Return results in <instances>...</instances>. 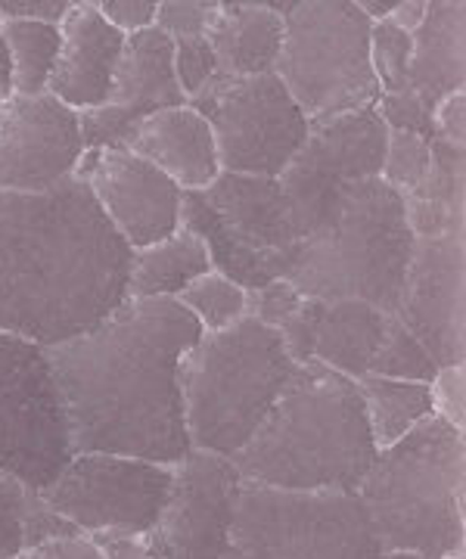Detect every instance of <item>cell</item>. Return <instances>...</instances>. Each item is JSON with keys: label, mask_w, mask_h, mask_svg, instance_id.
<instances>
[{"label": "cell", "mask_w": 466, "mask_h": 559, "mask_svg": "<svg viewBox=\"0 0 466 559\" xmlns=\"http://www.w3.org/2000/svg\"><path fill=\"white\" fill-rule=\"evenodd\" d=\"M218 7L222 0H163L156 7V28L171 40L205 38Z\"/></svg>", "instance_id": "31"}, {"label": "cell", "mask_w": 466, "mask_h": 559, "mask_svg": "<svg viewBox=\"0 0 466 559\" xmlns=\"http://www.w3.org/2000/svg\"><path fill=\"white\" fill-rule=\"evenodd\" d=\"M10 559H100V550L87 535H72V538H53L22 547Z\"/></svg>", "instance_id": "40"}, {"label": "cell", "mask_w": 466, "mask_h": 559, "mask_svg": "<svg viewBox=\"0 0 466 559\" xmlns=\"http://www.w3.org/2000/svg\"><path fill=\"white\" fill-rule=\"evenodd\" d=\"M407 91L432 112L439 103L464 91L466 81V7L464 0H429L423 25L410 35Z\"/></svg>", "instance_id": "21"}, {"label": "cell", "mask_w": 466, "mask_h": 559, "mask_svg": "<svg viewBox=\"0 0 466 559\" xmlns=\"http://www.w3.org/2000/svg\"><path fill=\"white\" fill-rule=\"evenodd\" d=\"M215 75H218V66H215V53H212L208 40H175V79L181 84L187 103L193 100Z\"/></svg>", "instance_id": "34"}, {"label": "cell", "mask_w": 466, "mask_h": 559, "mask_svg": "<svg viewBox=\"0 0 466 559\" xmlns=\"http://www.w3.org/2000/svg\"><path fill=\"white\" fill-rule=\"evenodd\" d=\"M377 112L383 116L389 131H410V134H420V138L426 140H435V131H432V112H429L423 106V100H420L417 94H410V91H402V94H380Z\"/></svg>", "instance_id": "35"}, {"label": "cell", "mask_w": 466, "mask_h": 559, "mask_svg": "<svg viewBox=\"0 0 466 559\" xmlns=\"http://www.w3.org/2000/svg\"><path fill=\"white\" fill-rule=\"evenodd\" d=\"M302 301V293L286 283V280H271L262 289H252L249 293V301H246V314L255 320H262L264 326L277 330Z\"/></svg>", "instance_id": "36"}, {"label": "cell", "mask_w": 466, "mask_h": 559, "mask_svg": "<svg viewBox=\"0 0 466 559\" xmlns=\"http://www.w3.org/2000/svg\"><path fill=\"white\" fill-rule=\"evenodd\" d=\"M87 538L97 544L100 559H153L146 540L141 535H112V532H103V535H87Z\"/></svg>", "instance_id": "42"}, {"label": "cell", "mask_w": 466, "mask_h": 559, "mask_svg": "<svg viewBox=\"0 0 466 559\" xmlns=\"http://www.w3.org/2000/svg\"><path fill=\"white\" fill-rule=\"evenodd\" d=\"M377 444L358 382L299 364L284 395L234 457L240 479L280 491H358Z\"/></svg>", "instance_id": "3"}, {"label": "cell", "mask_w": 466, "mask_h": 559, "mask_svg": "<svg viewBox=\"0 0 466 559\" xmlns=\"http://www.w3.org/2000/svg\"><path fill=\"white\" fill-rule=\"evenodd\" d=\"M69 460V419L47 348L0 333V473L44 491Z\"/></svg>", "instance_id": "9"}, {"label": "cell", "mask_w": 466, "mask_h": 559, "mask_svg": "<svg viewBox=\"0 0 466 559\" xmlns=\"http://www.w3.org/2000/svg\"><path fill=\"white\" fill-rule=\"evenodd\" d=\"M178 106H187V97L175 79V40L156 25L128 35L109 100L79 112L84 150H122L138 121Z\"/></svg>", "instance_id": "17"}, {"label": "cell", "mask_w": 466, "mask_h": 559, "mask_svg": "<svg viewBox=\"0 0 466 559\" xmlns=\"http://www.w3.org/2000/svg\"><path fill=\"white\" fill-rule=\"evenodd\" d=\"M432 131L435 140L466 150V94L457 91L432 109Z\"/></svg>", "instance_id": "39"}, {"label": "cell", "mask_w": 466, "mask_h": 559, "mask_svg": "<svg viewBox=\"0 0 466 559\" xmlns=\"http://www.w3.org/2000/svg\"><path fill=\"white\" fill-rule=\"evenodd\" d=\"M355 495L389 554L464 559L466 441L439 417L377 451Z\"/></svg>", "instance_id": "4"}, {"label": "cell", "mask_w": 466, "mask_h": 559, "mask_svg": "<svg viewBox=\"0 0 466 559\" xmlns=\"http://www.w3.org/2000/svg\"><path fill=\"white\" fill-rule=\"evenodd\" d=\"M429 407L432 417L447 423L451 429L464 432L466 426V367H439L435 377L429 382Z\"/></svg>", "instance_id": "33"}, {"label": "cell", "mask_w": 466, "mask_h": 559, "mask_svg": "<svg viewBox=\"0 0 466 559\" xmlns=\"http://www.w3.org/2000/svg\"><path fill=\"white\" fill-rule=\"evenodd\" d=\"M13 97V81H10V57H7V47L0 38V106Z\"/></svg>", "instance_id": "45"}, {"label": "cell", "mask_w": 466, "mask_h": 559, "mask_svg": "<svg viewBox=\"0 0 466 559\" xmlns=\"http://www.w3.org/2000/svg\"><path fill=\"white\" fill-rule=\"evenodd\" d=\"M240 473L230 457L187 451L156 525L143 535L153 559H222L234 525Z\"/></svg>", "instance_id": "13"}, {"label": "cell", "mask_w": 466, "mask_h": 559, "mask_svg": "<svg viewBox=\"0 0 466 559\" xmlns=\"http://www.w3.org/2000/svg\"><path fill=\"white\" fill-rule=\"evenodd\" d=\"M435 364L426 355V348L405 330V323L389 318L385 323V336L377 348V355L370 360V373L367 377H385V380H405V382H432L435 377Z\"/></svg>", "instance_id": "28"}, {"label": "cell", "mask_w": 466, "mask_h": 559, "mask_svg": "<svg viewBox=\"0 0 466 559\" xmlns=\"http://www.w3.org/2000/svg\"><path fill=\"white\" fill-rule=\"evenodd\" d=\"M0 38L10 57L13 97H38L47 94V79L60 50V25L47 22H0Z\"/></svg>", "instance_id": "26"}, {"label": "cell", "mask_w": 466, "mask_h": 559, "mask_svg": "<svg viewBox=\"0 0 466 559\" xmlns=\"http://www.w3.org/2000/svg\"><path fill=\"white\" fill-rule=\"evenodd\" d=\"M200 336L178 299H124L94 330L47 348L72 454L175 466L190 451L181 364Z\"/></svg>", "instance_id": "1"}, {"label": "cell", "mask_w": 466, "mask_h": 559, "mask_svg": "<svg viewBox=\"0 0 466 559\" xmlns=\"http://www.w3.org/2000/svg\"><path fill=\"white\" fill-rule=\"evenodd\" d=\"M355 491H280L240 481L222 559H383Z\"/></svg>", "instance_id": "8"}, {"label": "cell", "mask_w": 466, "mask_h": 559, "mask_svg": "<svg viewBox=\"0 0 466 559\" xmlns=\"http://www.w3.org/2000/svg\"><path fill=\"white\" fill-rule=\"evenodd\" d=\"M75 178L91 187L100 212L131 252L181 230V187L128 150H84Z\"/></svg>", "instance_id": "16"}, {"label": "cell", "mask_w": 466, "mask_h": 559, "mask_svg": "<svg viewBox=\"0 0 466 559\" xmlns=\"http://www.w3.org/2000/svg\"><path fill=\"white\" fill-rule=\"evenodd\" d=\"M405 218L414 240L466 237V150L432 140V165L423 187L405 197Z\"/></svg>", "instance_id": "23"}, {"label": "cell", "mask_w": 466, "mask_h": 559, "mask_svg": "<svg viewBox=\"0 0 466 559\" xmlns=\"http://www.w3.org/2000/svg\"><path fill=\"white\" fill-rule=\"evenodd\" d=\"M0 22H3V20H0Z\"/></svg>", "instance_id": "46"}, {"label": "cell", "mask_w": 466, "mask_h": 559, "mask_svg": "<svg viewBox=\"0 0 466 559\" xmlns=\"http://www.w3.org/2000/svg\"><path fill=\"white\" fill-rule=\"evenodd\" d=\"M392 314L358 299H304L277 326L292 364H324L348 380H365Z\"/></svg>", "instance_id": "18"}, {"label": "cell", "mask_w": 466, "mask_h": 559, "mask_svg": "<svg viewBox=\"0 0 466 559\" xmlns=\"http://www.w3.org/2000/svg\"><path fill=\"white\" fill-rule=\"evenodd\" d=\"M124 35L103 20L94 0H72L60 22V50L47 79V94L72 112H91L109 100L122 60Z\"/></svg>", "instance_id": "19"}, {"label": "cell", "mask_w": 466, "mask_h": 559, "mask_svg": "<svg viewBox=\"0 0 466 559\" xmlns=\"http://www.w3.org/2000/svg\"><path fill=\"white\" fill-rule=\"evenodd\" d=\"M395 3L398 0H358V7H361V13H365L367 20L370 22H383L392 16V10H395Z\"/></svg>", "instance_id": "44"}, {"label": "cell", "mask_w": 466, "mask_h": 559, "mask_svg": "<svg viewBox=\"0 0 466 559\" xmlns=\"http://www.w3.org/2000/svg\"><path fill=\"white\" fill-rule=\"evenodd\" d=\"M414 246L402 197L383 178L361 180L345 187L321 227L289 249L280 280L304 299H358L395 314Z\"/></svg>", "instance_id": "5"}, {"label": "cell", "mask_w": 466, "mask_h": 559, "mask_svg": "<svg viewBox=\"0 0 466 559\" xmlns=\"http://www.w3.org/2000/svg\"><path fill=\"white\" fill-rule=\"evenodd\" d=\"M178 301L193 314L203 333H222L246 318L249 293L240 283L227 280L218 271H208L203 277L193 280L187 289H181Z\"/></svg>", "instance_id": "27"}, {"label": "cell", "mask_w": 466, "mask_h": 559, "mask_svg": "<svg viewBox=\"0 0 466 559\" xmlns=\"http://www.w3.org/2000/svg\"><path fill=\"white\" fill-rule=\"evenodd\" d=\"M395 318L435 367L466 358V237L417 240Z\"/></svg>", "instance_id": "14"}, {"label": "cell", "mask_w": 466, "mask_h": 559, "mask_svg": "<svg viewBox=\"0 0 466 559\" xmlns=\"http://www.w3.org/2000/svg\"><path fill=\"white\" fill-rule=\"evenodd\" d=\"M72 535H82L72 522H65L41 498V491L35 495L32 500V510H28V520H25V547H32V544H41V540H53V538H72Z\"/></svg>", "instance_id": "38"}, {"label": "cell", "mask_w": 466, "mask_h": 559, "mask_svg": "<svg viewBox=\"0 0 466 559\" xmlns=\"http://www.w3.org/2000/svg\"><path fill=\"white\" fill-rule=\"evenodd\" d=\"M156 0H103L97 3V10H100V16L119 35H138L143 28H153L156 25Z\"/></svg>", "instance_id": "37"}, {"label": "cell", "mask_w": 466, "mask_h": 559, "mask_svg": "<svg viewBox=\"0 0 466 559\" xmlns=\"http://www.w3.org/2000/svg\"><path fill=\"white\" fill-rule=\"evenodd\" d=\"M171 466L119 454H72L41 498L82 535H146L168 498Z\"/></svg>", "instance_id": "12"}, {"label": "cell", "mask_w": 466, "mask_h": 559, "mask_svg": "<svg viewBox=\"0 0 466 559\" xmlns=\"http://www.w3.org/2000/svg\"><path fill=\"white\" fill-rule=\"evenodd\" d=\"M385 140L389 128L377 106L308 128L299 153L277 175L296 242L321 227L345 187L383 175Z\"/></svg>", "instance_id": "11"}, {"label": "cell", "mask_w": 466, "mask_h": 559, "mask_svg": "<svg viewBox=\"0 0 466 559\" xmlns=\"http://www.w3.org/2000/svg\"><path fill=\"white\" fill-rule=\"evenodd\" d=\"M122 150L159 168L181 187V193H203L222 175L215 134L190 103L138 121Z\"/></svg>", "instance_id": "20"}, {"label": "cell", "mask_w": 466, "mask_h": 559, "mask_svg": "<svg viewBox=\"0 0 466 559\" xmlns=\"http://www.w3.org/2000/svg\"><path fill=\"white\" fill-rule=\"evenodd\" d=\"M284 10L286 3L267 0L222 3L205 35L215 53L218 75L249 79L271 72L284 44Z\"/></svg>", "instance_id": "22"}, {"label": "cell", "mask_w": 466, "mask_h": 559, "mask_svg": "<svg viewBox=\"0 0 466 559\" xmlns=\"http://www.w3.org/2000/svg\"><path fill=\"white\" fill-rule=\"evenodd\" d=\"M432 165V140L410 134V131H389L380 178L405 200L423 187Z\"/></svg>", "instance_id": "29"}, {"label": "cell", "mask_w": 466, "mask_h": 559, "mask_svg": "<svg viewBox=\"0 0 466 559\" xmlns=\"http://www.w3.org/2000/svg\"><path fill=\"white\" fill-rule=\"evenodd\" d=\"M296 367L280 333L249 314L222 333H203L181 364L190 451L237 457Z\"/></svg>", "instance_id": "6"}, {"label": "cell", "mask_w": 466, "mask_h": 559, "mask_svg": "<svg viewBox=\"0 0 466 559\" xmlns=\"http://www.w3.org/2000/svg\"><path fill=\"white\" fill-rule=\"evenodd\" d=\"M35 495L38 491L0 473V559H10L25 547V520Z\"/></svg>", "instance_id": "32"}, {"label": "cell", "mask_w": 466, "mask_h": 559, "mask_svg": "<svg viewBox=\"0 0 466 559\" xmlns=\"http://www.w3.org/2000/svg\"><path fill=\"white\" fill-rule=\"evenodd\" d=\"M131 249L84 180L0 190V333L53 348L128 299Z\"/></svg>", "instance_id": "2"}, {"label": "cell", "mask_w": 466, "mask_h": 559, "mask_svg": "<svg viewBox=\"0 0 466 559\" xmlns=\"http://www.w3.org/2000/svg\"><path fill=\"white\" fill-rule=\"evenodd\" d=\"M410 47L414 40L392 22H373L370 28V66L380 84V94H402L407 91V69H410Z\"/></svg>", "instance_id": "30"}, {"label": "cell", "mask_w": 466, "mask_h": 559, "mask_svg": "<svg viewBox=\"0 0 466 559\" xmlns=\"http://www.w3.org/2000/svg\"><path fill=\"white\" fill-rule=\"evenodd\" d=\"M190 106L208 121L222 171L277 178L308 138V119L274 72L215 75Z\"/></svg>", "instance_id": "10"}, {"label": "cell", "mask_w": 466, "mask_h": 559, "mask_svg": "<svg viewBox=\"0 0 466 559\" xmlns=\"http://www.w3.org/2000/svg\"><path fill=\"white\" fill-rule=\"evenodd\" d=\"M69 7H72V0H3L0 3V20L60 25L62 16L69 13Z\"/></svg>", "instance_id": "41"}, {"label": "cell", "mask_w": 466, "mask_h": 559, "mask_svg": "<svg viewBox=\"0 0 466 559\" xmlns=\"http://www.w3.org/2000/svg\"><path fill=\"white\" fill-rule=\"evenodd\" d=\"M82 156L79 112L50 94L0 106V190L47 193L75 178Z\"/></svg>", "instance_id": "15"}, {"label": "cell", "mask_w": 466, "mask_h": 559, "mask_svg": "<svg viewBox=\"0 0 466 559\" xmlns=\"http://www.w3.org/2000/svg\"><path fill=\"white\" fill-rule=\"evenodd\" d=\"M358 389L365 399L367 423L377 451L402 441L410 429H417L426 417H432L426 382L365 377L358 380Z\"/></svg>", "instance_id": "25"}, {"label": "cell", "mask_w": 466, "mask_h": 559, "mask_svg": "<svg viewBox=\"0 0 466 559\" xmlns=\"http://www.w3.org/2000/svg\"><path fill=\"white\" fill-rule=\"evenodd\" d=\"M426 13H429V0H398L395 10H392V16H389V22H392L395 28L407 32V35H414V32L423 25Z\"/></svg>", "instance_id": "43"}, {"label": "cell", "mask_w": 466, "mask_h": 559, "mask_svg": "<svg viewBox=\"0 0 466 559\" xmlns=\"http://www.w3.org/2000/svg\"><path fill=\"white\" fill-rule=\"evenodd\" d=\"M370 28L358 0H292L284 10V44L274 62L308 124L370 109L380 84L370 66Z\"/></svg>", "instance_id": "7"}, {"label": "cell", "mask_w": 466, "mask_h": 559, "mask_svg": "<svg viewBox=\"0 0 466 559\" xmlns=\"http://www.w3.org/2000/svg\"><path fill=\"white\" fill-rule=\"evenodd\" d=\"M212 271L203 240L190 230H178L131 255L128 299H178L196 277Z\"/></svg>", "instance_id": "24"}]
</instances>
